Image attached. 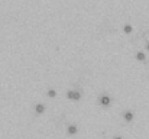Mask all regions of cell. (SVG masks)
Segmentation results:
<instances>
[{"label":"cell","mask_w":149,"mask_h":139,"mask_svg":"<svg viewBox=\"0 0 149 139\" xmlns=\"http://www.w3.org/2000/svg\"><path fill=\"white\" fill-rule=\"evenodd\" d=\"M145 58H146V57H145V54H143L142 51H139V52L136 54V60H139V61H145Z\"/></svg>","instance_id":"obj_6"},{"label":"cell","mask_w":149,"mask_h":139,"mask_svg":"<svg viewBox=\"0 0 149 139\" xmlns=\"http://www.w3.org/2000/svg\"><path fill=\"white\" fill-rule=\"evenodd\" d=\"M123 117H124V120H127V122H130V120L133 119V113H132L130 110H126V112L123 113Z\"/></svg>","instance_id":"obj_4"},{"label":"cell","mask_w":149,"mask_h":139,"mask_svg":"<svg viewBox=\"0 0 149 139\" xmlns=\"http://www.w3.org/2000/svg\"><path fill=\"white\" fill-rule=\"evenodd\" d=\"M35 112H36L38 114H42V113L45 112V104H42V103L36 104V106H35Z\"/></svg>","instance_id":"obj_3"},{"label":"cell","mask_w":149,"mask_h":139,"mask_svg":"<svg viewBox=\"0 0 149 139\" xmlns=\"http://www.w3.org/2000/svg\"><path fill=\"white\" fill-rule=\"evenodd\" d=\"M146 49H148V51H149V42H148V44H146Z\"/></svg>","instance_id":"obj_9"},{"label":"cell","mask_w":149,"mask_h":139,"mask_svg":"<svg viewBox=\"0 0 149 139\" xmlns=\"http://www.w3.org/2000/svg\"><path fill=\"white\" fill-rule=\"evenodd\" d=\"M98 101H100V104H101V106L107 107V106H110V103H111V99H110L107 94H103V96H100Z\"/></svg>","instance_id":"obj_2"},{"label":"cell","mask_w":149,"mask_h":139,"mask_svg":"<svg viewBox=\"0 0 149 139\" xmlns=\"http://www.w3.org/2000/svg\"><path fill=\"white\" fill-rule=\"evenodd\" d=\"M114 139H123V138H120V136H116V138H114Z\"/></svg>","instance_id":"obj_10"},{"label":"cell","mask_w":149,"mask_h":139,"mask_svg":"<svg viewBox=\"0 0 149 139\" xmlns=\"http://www.w3.org/2000/svg\"><path fill=\"white\" fill-rule=\"evenodd\" d=\"M46 94H48L49 97H55V96H57V91L51 88V90H48V93H46Z\"/></svg>","instance_id":"obj_8"},{"label":"cell","mask_w":149,"mask_h":139,"mask_svg":"<svg viewBox=\"0 0 149 139\" xmlns=\"http://www.w3.org/2000/svg\"><path fill=\"white\" fill-rule=\"evenodd\" d=\"M77 132H78V127H77L75 125H70V126H68V133H70V135H75Z\"/></svg>","instance_id":"obj_5"},{"label":"cell","mask_w":149,"mask_h":139,"mask_svg":"<svg viewBox=\"0 0 149 139\" xmlns=\"http://www.w3.org/2000/svg\"><path fill=\"white\" fill-rule=\"evenodd\" d=\"M67 97L70 99V100H80L81 99V93L78 91V90H70L68 93H67Z\"/></svg>","instance_id":"obj_1"},{"label":"cell","mask_w":149,"mask_h":139,"mask_svg":"<svg viewBox=\"0 0 149 139\" xmlns=\"http://www.w3.org/2000/svg\"><path fill=\"white\" fill-rule=\"evenodd\" d=\"M123 31H124V34H130V32L133 31V28H132L130 25H124V26H123Z\"/></svg>","instance_id":"obj_7"}]
</instances>
